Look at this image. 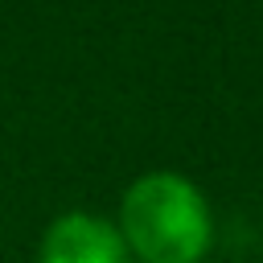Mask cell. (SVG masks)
I'll return each mask as SVG.
<instances>
[{
	"label": "cell",
	"mask_w": 263,
	"mask_h": 263,
	"mask_svg": "<svg viewBox=\"0 0 263 263\" xmlns=\"http://www.w3.org/2000/svg\"><path fill=\"white\" fill-rule=\"evenodd\" d=\"M119 234L144 263H197L210 251L214 218L201 189L181 173H144L119 205Z\"/></svg>",
	"instance_id": "6da1fadb"
},
{
	"label": "cell",
	"mask_w": 263,
	"mask_h": 263,
	"mask_svg": "<svg viewBox=\"0 0 263 263\" xmlns=\"http://www.w3.org/2000/svg\"><path fill=\"white\" fill-rule=\"evenodd\" d=\"M37 263H127V242L107 218L74 210L49 222Z\"/></svg>",
	"instance_id": "7a4b0ae2"
}]
</instances>
